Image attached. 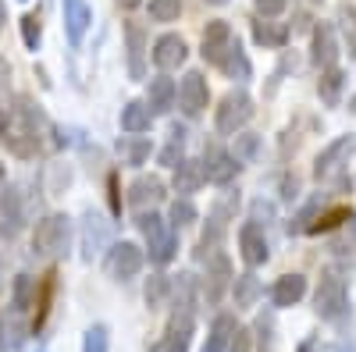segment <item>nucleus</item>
I'll use <instances>...</instances> for the list:
<instances>
[{
  "mask_svg": "<svg viewBox=\"0 0 356 352\" xmlns=\"http://www.w3.org/2000/svg\"><path fill=\"white\" fill-rule=\"evenodd\" d=\"M314 310L321 320H339L349 310V292H346V278H339L335 271H328L317 285V296H314Z\"/></svg>",
  "mask_w": 356,
  "mask_h": 352,
  "instance_id": "1",
  "label": "nucleus"
},
{
  "mask_svg": "<svg viewBox=\"0 0 356 352\" xmlns=\"http://www.w3.org/2000/svg\"><path fill=\"white\" fill-rule=\"evenodd\" d=\"M33 249H36V256H61L68 249V217L65 214H47L43 221H36Z\"/></svg>",
  "mask_w": 356,
  "mask_h": 352,
  "instance_id": "2",
  "label": "nucleus"
},
{
  "mask_svg": "<svg viewBox=\"0 0 356 352\" xmlns=\"http://www.w3.org/2000/svg\"><path fill=\"white\" fill-rule=\"evenodd\" d=\"M250 117H253V97L243 93V90H235V93H228V97L221 100V107H218V114H214V125H218L221 135H235V132L250 121Z\"/></svg>",
  "mask_w": 356,
  "mask_h": 352,
  "instance_id": "3",
  "label": "nucleus"
},
{
  "mask_svg": "<svg viewBox=\"0 0 356 352\" xmlns=\"http://www.w3.org/2000/svg\"><path fill=\"white\" fill-rule=\"evenodd\" d=\"M143 271V249L136 242H114L107 253V274L114 281H129Z\"/></svg>",
  "mask_w": 356,
  "mask_h": 352,
  "instance_id": "4",
  "label": "nucleus"
},
{
  "mask_svg": "<svg viewBox=\"0 0 356 352\" xmlns=\"http://www.w3.org/2000/svg\"><path fill=\"white\" fill-rule=\"evenodd\" d=\"M178 107H182L186 117H200L207 110V100H211V90H207V78L200 72H186V78L178 82Z\"/></svg>",
  "mask_w": 356,
  "mask_h": 352,
  "instance_id": "5",
  "label": "nucleus"
},
{
  "mask_svg": "<svg viewBox=\"0 0 356 352\" xmlns=\"http://www.w3.org/2000/svg\"><path fill=\"white\" fill-rule=\"evenodd\" d=\"M203 182H214V185H228L235 174H239V164H235V157L228 150H221V146H207L203 150Z\"/></svg>",
  "mask_w": 356,
  "mask_h": 352,
  "instance_id": "6",
  "label": "nucleus"
},
{
  "mask_svg": "<svg viewBox=\"0 0 356 352\" xmlns=\"http://www.w3.org/2000/svg\"><path fill=\"white\" fill-rule=\"evenodd\" d=\"M353 146H356V135H339L335 142H328L324 150L317 153V164H314V174L317 178H332V174L349 160V153H353Z\"/></svg>",
  "mask_w": 356,
  "mask_h": 352,
  "instance_id": "7",
  "label": "nucleus"
},
{
  "mask_svg": "<svg viewBox=\"0 0 356 352\" xmlns=\"http://www.w3.org/2000/svg\"><path fill=\"white\" fill-rule=\"evenodd\" d=\"M61 11H65V33L79 47L89 33V25H93V8L86 0H61Z\"/></svg>",
  "mask_w": 356,
  "mask_h": 352,
  "instance_id": "8",
  "label": "nucleus"
},
{
  "mask_svg": "<svg viewBox=\"0 0 356 352\" xmlns=\"http://www.w3.org/2000/svg\"><path fill=\"white\" fill-rule=\"evenodd\" d=\"M186 57H189V47H186L182 36H175V33H168V36H161L154 43V65L161 72H175L178 65H186Z\"/></svg>",
  "mask_w": 356,
  "mask_h": 352,
  "instance_id": "9",
  "label": "nucleus"
},
{
  "mask_svg": "<svg viewBox=\"0 0 356 352\" xmlns=\"http://www.w3.org/2000/svg\"><path fill=\"white\" fill-rule=\"evenodd\" d=\"M239 249H243V260L250 263V267H260V263H267V256H271V249H267V239H264V228L260 224H243L239 231Z\"/></svg>",
  "mask_w": 356,
  "mask_h": 352,
  "instance_id": "10",
  "label": "nucleus"
},
{
  "mask_svg": "<svg viewBox=\"0 0 356 352\" xmlns=\"http://www.w3.org/2000/svg\"><path fill=\"white\" fill-rule=\"evenodd\" d=\"M25 228V207H22V196L15 189H8L0 196V235L4 239H15V235Z\"/></svg>",
  "mask_w": 356,
  "mask_h": 352,
  "instance_id": "11",
  "label": "nucleus"
},
{
  "mask_svg": "<svg viewBox=\"0 0 356 352\" xmlns=\"http://www.w3.org/2000/svg\"><path fill=\"white\" fill-rule=\"evenodd\" d=\"M232 25L228 22H207V28H203V57H207V61H211V65H218L221 61V53L232 47Z\"/></svg>",
  "mask_w": 356,
  "mask_h": 352,
  "instance_id": "12",
  "label": "nucleus"
},
{
  "mask_svg": "<svg viewBox=\"0 0 356 352\" xmlns=\"http://www.w3.org/2000/svg\"><path fill=\"white\" fill-rule=\"evenodd\" d=\"M314 53V65L317 68H335V61H339V43H335V28L332 25H317L314 28V47H310Z\"/></svg>",
  "mask_w": 356,
  "mask_h": 352,
  "instance_id": "13",
  "label": "nucleus"
},
{
  "mask_svg": "<svg viewBox=\"0 0 356 352\" xmlns=\"http://www.w3.org/2000/svg\"><path fill=\"white\" fill-rule=\"evenodd\" d=\"M161 199H164V182L154 178V174H143V178H136L132 189H129V203H132V207H139V210L157 207Z\"/></svg>",
  "mask_w": 356,
  "mask_h": 352,
  "instance_id": "14",
  "label": "nucleus"
},
{
  "mask_svg": "<svg viewBox=\"0 0 356 352\" xmlns=\"http://www.w3.org/2000/svg\"><path fill=\"white\" fill-rule=\"evenodd\" d=\"M175 97H178V85L168 78V75H157L146 90V110L150 114H168L175 107Z\"/></svg>",
  "mask_w": 356,
  "mask_h": 352,
  "instance_id": "15",
  "label": "nucleus"
},
{
  "mask_svg": "<svg viewBox=\"0 0 356 352\" xmlns=\"http://www.w3.org/2000/svg\"><path fill=\"white\" fill-rule=\"evenodd\" d=\"M307 296V278L303 274H285V278H278L275 281V288H271V303L275 306H296Z\"/></svg>",
  "mask_w": 356,
  "mask_h": 352,
  "instance_id": "16",
  "label": "nucleus"
},
{
  "mask_svg": "<svg viewBox=\"0 0 356 352\" xmlns=\"http://www.w3.org/2000/svg\"><path fill=\"white\" fill-rule=\"evenodd\" d=\"M228 281H232V267H228V256L214 253V256H211V263H207V303H218Z\"/></svg>",
  "mask_w": 356,
  "mask_h": 352,
  "instance_id": "17",
  "label": "nucleus"
},
{
  "mask_svg": "<svg viewBox=\"0 0 356 352\" xmlns=\"http://www.w3.org/2000/svg\"><path fill=\"white\" fill-rule=\"evenodd\" d=\"M218 68L228 75V78H239V82H246L250 75H253V68H250V57L243 53V47H239V40H232V47L221 53V61H218Z\"/></svg>",
  "mask_w": 356,
  "mask_h": 352,
  "instance_id": "18",
  "label": "nucleus"
},
{
  "mask_svg": "<svg viewBox=\"0 0 356 352\" xmlns=\"http://www.w3.org/2000/svg\"><path fill=\"white\" fill-rule=\"evenodd\" d=\"M107 242V221L100 214H86V224H82V256L93 260V253Z\"/></svg>",
  "mask_w": 356,
  "mask_h": 352,
  "instance_id": "19",
  "label": "nucleus"
},
{
  "mask_svg": "<svg viewBox=\"0 0 356 352\" xmlns=\"http://www.w3.org/2000/svg\"><path fill=\"white\" fill-rule=\"evenodd\" d=\"M125 36H129V72H132V78H143L146 75V68H143V53H146V33H143V25L129 22Z\"/></svg>",
  "mask_w": 356,
  "mask_h": 352,
  "instance_id": "20",
  "label": "nucleus"
},
{
  "mask_svg": "<svg viewBox=\"0 0 356 352\" xmlns=\"http://www.w3.org/2000/svg\"><path fill=\"white\" fill-rule=\"evenodd\" d=\"M342 85H346V75H342V68H339V65H335V68H324V72H321L317 93H321L324 107H339V100H342Z\"/></svg>",
  "mask_w": 356,
  "mask_h": 352,
  "instance_id": "21",
  "label": "nucleus"
},
{
  "mask_svg": "<svg viewBox=\"0 0 356 352\" xmlns=\"http://www.w3.org/2000/svg\"><path fill=\"white\" fill-rule=\"evenodd\" d=\"M203 185V167H200V160H182L175 167V192H182V199L189 196V192H196Z\"/></svg>",
  "mask_w": 356,
  "mask_h": 352,
  "instance_id": "22",
  "label": "nucleus"
},
{
  "mask_svg": "<svg viewBox=\"0 0 356 352\" xmlns=\"http://www.w3.org/2000/svg\"><path fill=\"white\" fill-rule=\"evenodd\" d=\"M235 317H228V313H221V317H214V324H211V338H207V349L203 352H228V342H232V335H235Z\"/></svg>",
  "mask_w": 356,
  "mask_h": 352,
  "instance_id": "23",
  "label": "nucleus"
},
{
  "mask_svg": "<svg viewBox=\"0 0 356 352\" xmlns=\"http://www.w3.org/2000/svg\"><path fill=\"white\" fill-rule=\"evenodd\" d=\"M150 121H154V114L146 110V103H139V100L125 103V110H122V128H125L129 135H143V132H150Z\"/></svg>",
  "mask_w": 356,
  "mask_h": 352,
  "instance_id": "24",
  "label": "nucleus"
},
{
  "mask_svg": "<svg viewBox=\"0 0 356 352\" xmlns=\"http://www.w3.org/2000/svg\"><path fill=\"white\" fill-rule=\"evenodd\" d=\"M253 40H257L260 47L278 50V47L289 43V28H285L282 22H253Z\"/></svg>",
  "mask_w": 356,
  "mask_h": 352,
  "instance_id": "25",
  "label": "nucleus"
},
{
  "mask_svg": "<svg viewBox=\"0 0 356 352\" xmlns=\"http://www.w3.org/2000/svg\"><path fill=\"white\" fill-rule=\"evenodd\" d=\"M146 242H150V260L157 263V267L171 263L175 253H178V239H175V231H171V228H164L161 235H154V239H146Z\"/></svg>",
  "mask_w": 356,
  "mask_h": 352,
  "instance_id": "26",
  "label": "nucleus"
},
{
  "mask_svg": "<svg viewBox=\"0 0 356 352\" xmlns=\"http://www.w3.org/2000/svg\"><path fill=\"white\" fill-rule=\"evenodd\" d=\"M25 342V324L18 320V313H11L8 320H0V349L4 352H18Z\"/></svg>",
  "mask_w": 356,
  "mask_h": 352,
  "instance_id": "27",
  "label": "nucleus"
},
{
  "mask_svg": "<svg viewBox=\"0 0 356 352\" xmlns=\"http://www.w3.org/2000/svg\"><path fill=\"white\" fill-rule=\"evenodd\" d=\"M118 153H122V160H125V164L139 167L146 157H150V139H136V135L118 139Z\"/></svg>",
  "mask_w": 356,
  "mask_h": 352,
  "instance_id": "28",
  "label": "nucleus"
},
{
  "mask_svg": "<svg viewBox=\"0 0 356 352\" xmlns=\"http://www.w3.org/2000/svg\"><path fill=\"white\" fill-rule=\"evenodd\" d=\"M36 299V281L29 274H18L15 278V288H11V303H15V313H25Z\"/></svg>",
  "mask_w": 356,
  "mask_h": 352,
  "instance_id": "29",
  "label": "nucleus"
},
{
  "mask_svg": "<svg viewBox=\"0 0 356 352\" xmlns=\"http://www.w3.org/2000/svg\"><path fill=\"white\" fill-rule=\"evenodd\" d=\"M232 292H235V306H253L260 296V281L253 274H239L232 278Z\"/></svg>",
  "mask_w": 356,
  "mask_h": 352,
  "instance_id": "30",
  "label": "nucleus"
},
{
  "mask_svg": "<svg viewBox=\"0 0 356 352\" xmlns=\"http://www.w3.org/2000/svg\"><path fill=\"white\" fill-rule=\"evenodd\" d=\"M186 128H171V142L164 146V150H161V164H168V167H178V164H182L186 160Z\"/></svg>",
  "mask_w": 356,
  "mask_h": 352,
  "instance_id": "31",
  "label": "nucleus"
},
{
  "mask_svg": "<svg viewBox=\"0 0 356 352\" xmlns=\"http://www.w3.org/2000/svg\"><path fill=\"white\" fill-rule=\"evenodd\" d=\"M339 33H342V40H346L349 57H356V8H353V4H342V8H339Z\"/></svg>",
  "mask_w": 356,
  "mask_h": 352,
  "instance_id": "32",
  "label": "nucleus"
},
{
  "mask_svg": "<svg viewBox=\"0 0 356 352\" xmlns=\"http://www.w3.org/2000/svg\"><path fill=\"white\" fill-rule=\"evenodd\" d=\"M196 217H200V214H196V207H193L189 199H175L171 210H168V224H171V228H189Z\"/></svg>",
  "mask_w": 356,
  "mask_h": 352,
  "instance_id": "33",
  "label": "nucleus"
},
{
  "mask_svg": "<svg viewBox=\"0 0 356 352\" xmlns=\"http://www.w3.org/2000/svg\"><path fill=\"white\" fill-rule=\"evenodd\" d=\"M168 292H171V281L164 274H154L150 281H146V306L150 310H161L164 299H168Z\"/></svg>",
  "mask_w": 356,
  "mask_h": 352,
  "instance_id": "34",
  "label": "nucleus"
},
{
  "mask_svg": "<svg viewBox=\"0 0 356 352\" xmlns=\"http://www.w3.org/2000/svg\"><path fill=\"white\" fill-rule=\"evenodd\" d=\"M146 8H150L154 22H175L182 15V0H146Z\"/></svg>",
  "mask_w": 356,
  "mask_h": 352,
  "instance_id": "35",
  "label": "nucleus"
},
{
  "mask_svg": "<svg viewBox=\"0 0 356 352\" xmlns=\"http://www.w3.org/2000/svg\"><path fill=\"white\" fill-rule=\"evenodd\" d=\"M82 352H111V335L104 324H93L86 331V342H82Z\"/></svg>",
  "mask_w": 356,
  "mask_h": 352,
  "instance_id": "36",
  "label": "nucleus"
},
{
  "mask_svg": "<svg viewBox=\"0 0 356 352\" xmlns=\"http://www.w3.org/2000/svg\"><path fill=\"white\" fill-rule=\"evenodd\" d=\"M349 217H353V214H349L346 207H335V210H328V214H321V217H317L307 231H314V235H321V231H332V228H339V224H342V221H349Z\"/></svg>",
  "mask_w": 356,
  "mask_h": 352,
  "instance_id": "37",
  "label": "nucleus"
},
{
  "mask_svg": "<svg viewBox=\"0 0 356 352\" xmlns=\"http://www.w3.org/2000/svg\"><path fill=\"white\" fill-rule=\"evenodd\" d=\"M257 146H260V135H235V150H232V157H235V164H246V160H253V153H257Z\"/></svg>",
  "mask_w": 356,
  "mask_h": 352,
  "instance_id": "38",
  "label": "nucleus"
},
{
  "mask_svg": "<svg viewBox=\"0 0 356 352\" xmlns=\"http://www.w3.org/2000/svg\"><path fill=\"white\" fill-rule=\"evenodd\" d=\"M40 36H43L40 18H36V15H25V18H22V40H25V47L36 50V47H40Z\"/></svg>",
  "mask_w": 356,
  "mask_h": 352,
  "instance_id": "39",
  "label": "nucleus"
},
{
  "mask_svg": "<svg viewBox=\"0 0 356 352\" xmlns=\"http://www.w3.org/2000/svg\"><path fill=\"white\" fill-rule=\"evenodd\" d=\"M136 224H139V231L146 235V239H154V235H161V231L168 228V224H164V217H161V214H154V210H150V214H139V217H136Z\"/></svg>",
  "mask_w": 356,
  "mask_h": 352,
  "instance_id": "40",
  "label": "nucleus"
},
{
  "mask_svg": "<svg viewBox=\"0 0 356 352\" xmlns=\"http://www.w3.org/2000/svg\"><path fill=\"white\" fill-rule=\"evenodd\" d=\"M285 4L289 0H257V11H260V18H275L285 11Z\"/></svg>",
  "mask_w": 356,
  "mask_h": 352,
  "instance_id": "41",
  "label": "nucleus"
},
{
  "mask_svg": "<svg viewBox=\"0 0 356 352\" xmlns=\"http://www.w3.org/2000/svg\"><path fill=\"white\" fill-rule=\"evenodd\" d=\"M228 352H250V331L235 328V335H232V342H228Z\"/></svg>",
  "mask_w": 356,
  "mask_h": 352,
  "instance_id": "42",
  "label": "nucleus"
},
{
  "mask_svg": "<svg viewBox=\"0 0 356 352\" xmlns=\"http://www.w3.org/2000/svg\"><path fill=\"white\" fill-rule=\"evenodd\" d=\"M260 217H275V207H271V203H264V199L253 203V224H260Z\"/></svg>",
  "mask_w": 356,
  "mask_h": 352,
  "instance_id": "43",
  "label": "nucleus"
},
{
  "mask_svg": "<svg viewBox=\"0 0 356 352\" xmlns=\"http://www.w3.org/2000/svg\"><path fill=\"white\" fill-rule=\"evenodd\" d=\"M150 352H186V345H175V342H168V338H164V342H157Z\"/></svg>",
  "mask_w": 356,
  "mask_h": 352,
  "instance_id": "44",
  "label": "nucleus"
},
{
  "mask_svg": "<svg viewBox=\"0 0 356 352\" xmlns=\"http://www.w3.org/2000/svg\"><path fill=\"white\" fill-rule=\"evenodd\" d=\"M8 132H11V117H8V110H4V107H0V139H4Z\"/></svg>",
  "mask_w": 356,
  "mask_h": 352,
  "instance_id": "45",
  "label": "nucleus"
},
{
  "mask_svg": "<svg viewBox=\"0 0 356 352\" xmlns=\"http://www.w3.org/2000/svg\"><path fill=\"white\" fill-rule=\"evenodd\" d=\"M4 22H8V8H4V0H0V33H4Z\"/></svg>",
  "mask_w": 356,
  "mask_h": 352,
  "instance_id": "46",
  "label": "nucleus"
},
{
  "mask_svg": "<svg viewBox=\"0 0 356 352\" xmlns=\"http://www.w3.org/2000/svg\"><path fill=\"white\" fill-rule=\"evenodd\" d=\"M118 4H122V8H139L143 0H118Z\"/></svg>",
  "mask_w": 356,
  "mask_h": 352,
  "instance_id": "47",
  "label": "nucleus"
},
{
  "mask_svg": "<svg viewBox=\"0 0 356 352\" xmlns=\"http://www.w3.org/2000/svg\"><path fill=\"white\" fill-rule=\"evenodd\" d=\"M335 352H356L353 345H335Z\"/></svg>",
  "mask_w": 356,
  "mask_h": 352,
  "instance_id": "48",
  "label": "nucleus"
},
{
  "mask_svg": "<svg viewBox=\"0 0 356 352\" xmlns=\"http://www.w3.org/2000/svg\"><path fill=\"white\" fill-rule=\"evenodd\" d=\"M207 4H214V8H221V4H228V0H207Z\"/></svg>",
  "mask_w": 356,
  "mask_h": 352,
  "instance_id": "49",
  "label": "nucleus"
},
{
  "mask_svg": "<svg viewBox=\"0 0 356 352\" xmlns=\"http://www.w3.org/2000/svg\"><path fill=\"white\" fill-rule=\"evenodd\" d=\"M300 352H314V345H300Z\"/></svg>",
  "mask_w": 356,
  "mask_h": 352,
  "instance_id": "50",
  "label": "nucleus"
},
{
  "mask_svg": "<svg viewBox=\"0 0 356 352\" xmlns=\"http://www.w3.org/2000/svg\"><path fill=\"white\" fill-rule=\"evenodd\" d=\"M0 185H4V164H0Z\"/></svg>",
  "mask_w": 356,
  "mask_h": 352,
  "instance_id": "51",
  "label": "nucleus"
}]
</instances>
